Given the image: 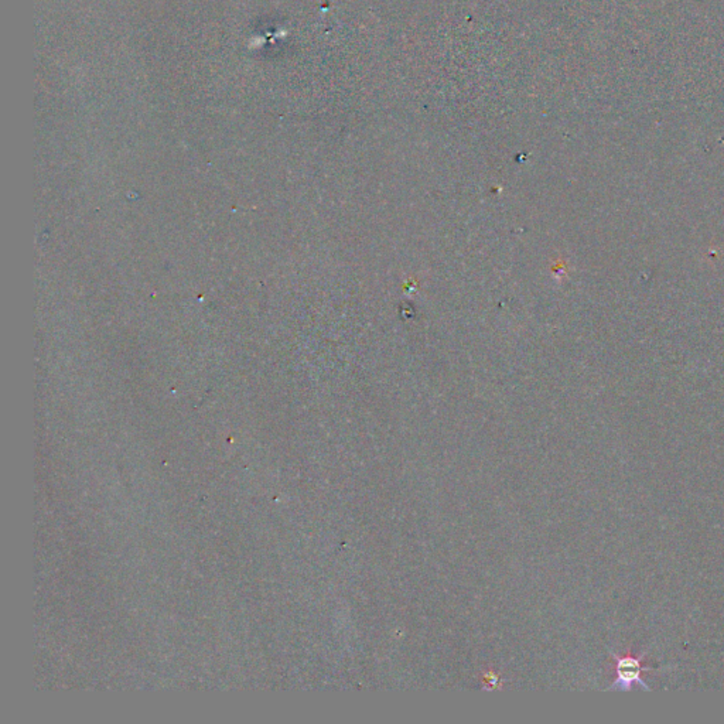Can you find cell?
<instances>
[{"mask_svg":"<svg viewBox=\"0 0 724 724\" xmlns=\"http://www.w3.org/2000/svg\"><path fill=\"white\" fill-rule=\"evenodd\" d=\"M613 658L617 662V678L616 680L609 686L607 690H619V692H630L634 685L642 686L645 690L651 692V686L642 679V672L652 671L651 668H644L642 662L645 661L647 652H642L638 657H634L631 654L627 655H616L612 654Z\"/></svg>","mask_w":724,"mask_h":724,"instance_id":"6da1fadb","label":"cell"}]
</instances>
